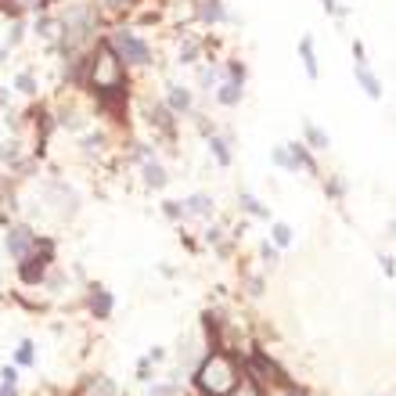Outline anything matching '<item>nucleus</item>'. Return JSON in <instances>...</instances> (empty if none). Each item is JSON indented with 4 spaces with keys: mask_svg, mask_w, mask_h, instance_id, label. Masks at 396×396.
<instances>
[{
    "mask_svg": "<svg viewBox=\"0 0 396 396\" xmlns=\"http://www.w3.org/2000/svg\"><path fill=\"white\" fill-rule=\"evenodd\" d=\"M238 364L223 353H213L202 368H198V389L205 396H231L238 389Z\"/></svg>",
    "mask_w": 396,
    "mask_h": 396,
    "instance_id": "obj_1",
    "label": "nucleus"
},
{
    "mask_svg": "<svg viewBox=\"0 0 396 396\" xmlns=\"http://www.w3.org/2000/svg\"><path fill=\"white\" fill-rule=\"evenodd\" d=\"M90 33H94V8L87 4L69 8V15L62 18V50L73 54L83 40H90Z\"/></svg>",
    "mask_w": 396,
    "mask_h": 396,
    "instance_id": "obj_2",
    "label": "nucleus"
},
{
    "mask_svg": "<svg viewBox=\"0 0 396 396\" xmlns=\"http://www.w3.org/2000/svg\"><path fill=\"white\" fill-rule=\"evenodd\" d=\"M108 43H112V50H116L123 62H134V65H148V62H151V47H148L141 36L127 33V29H116Z\"/></svg>",
    "mask_w": 396,
    "mask_h": 396,
    "instance_id": "obj_3",
    "label": "nucleus"
},
{
    "mask_svg": "<svg viewBox=\"0 0 396 396\" xmlns=\"http://www.w3.org/2000/svg\"><path fill=\"white\" fill-rule=\"evenodd\" d=\"M353 73H357V80H360V87L368 90V97H382V83H378V76L368 69V62L364 58H357V65H353Z\"/></svg>",
    "mask_w": 396,
    "mask_h": 396,
    "instance_id": "obj_4",
    "label": "nucleus"
},
{
    "mask_svg": "<svg viewBox=\"0 0 396 396\" xmlns=\"http://www.w3.org/2000/svg\"><path fill=\"white\" fill-rule=\"evenodd\" d=\"M29 249H33V235H29L26 228H15V231L8 235V252L22 259V256H29Z\"/></svg>",
    "mask_w": 396,
    "mask_h": 396,
    "instance_id": "obj_5",
    "label": "nucleus"
},
{
    "mask_svg": "<svg viewBox=\"0 0 396 396\" xmlns=\"http://www.w3.org/2000/svg\"><path fill=\"white\" fill-rule=\"evenodd\" d=\"M198 18L202 22H223L231 15H228V8H223V0H198Z\"/></svg>",
    "mask_w": 396,
    "mask_h": 396,
    "instance_id": "obj_6",
    "label": "nucleus"
},
{
    "mask_svg": "<svg viewBox=\"0 0 396 396\" xmlns=\"http://www.w3.org/2000/svg\"><path fill=\"white\" fill-rule=\"evenodd\" d=\"M289 148V155H292V162H296V169L303 166L306 173H317V162L310 159V151H306V144H285Z\"/></svg>",
    "mask_w": 396,
    "mask_h": 396,
    "instance_id": "obj_7",
    "label": "nucleus"
},
{
    "mask_svg": "<svg viewBox=\"0 0 396 396\" xmlns=\"http://www.w3.org/2000/svg\"><path fill=\"white\" fill-rule=\"evenodd\" d=\"M299 54H303V65H306V76L310 80H317V54H314V40L310 36H303V43H299Z\"/></svg>",
    "mask_w": 396,
    "mask_h": 396,
    "instance_id": "obj_8",
    "label": "nucleus"
},
{
    "mask_svg": "<svg viewBox=\"0 0 396 396\" xmlns=\"http://www.w3.org/2000/svg\"><path fill=\"white\" fill-rule=\"evenodd\" d=\"M169 108H173V112H188L191 108V90L188 87H169Z\"/></svg>",
    "mask_w": 396,
    "mask_h": 396,
    "instance_id": "obj_9",
    "label": "nucleus"
},
{
    "mask_svg": "<svg viewBox=\"0 0 396 396\" xmlns=\"http://www.w3.org/2000/svg\"><path fill=\"white\" fill-rule=\"evenodd\" d=\"M216 101H220V105H238V101H242V83H223V87L216 90Z\"/></svg>",
    "mask_w": 396,
    "mask_h": 396,
    "instance_id": "obj_10",
    "label": "nucleus"
},
{
    "mask_svg": "<svg viewBox=\"0 0 396 396\" xmlns=\"http://www.w3.org/2000/svg\"><path fill=\"white\" fill-rule=\"evenodd\" d=\"M144 181H148L151 188H162V184H166V169H162L159 162H144Z\"/></svg>",
    "mask_w": 396,
    "mask_h": 396,
    "instance_id": "obj_11",
    "label": "nucleus"
},
{
    "mask_svg": "<svg viewBox=\"0 0 396 396\" xmlns=\"http://www.w3.org/2000/svg\"><path fill=\"white\" fill-rule=\"evenodd\" d=\"M213 209V198H205V195H195V198H188V213H195V216H205Z\"/></svg>",
    "mask_w": 396,
    "mask_h": 396,
    "instance_id": "obj_12",
    "label": "nucleus"
},
{
    "mask_svg": "<svg viewBox=\"0 0 396 396\" xmlns=\"http://www.w3.org/2000/svg\"><path fill=\"white\" fill-rule=\"evenodd\" d=\"M209 148H213V155H216V162H220V166H231V151H228V144H223L220 137H213V141H209Z\"/></svg>",
    "mask_w": 396,
    "mask_h": 396,
    "instance_id": "obj_13",
    "label": "nucleus"
},
{
    "mask_svg": "<svg viewBox=\"0 0 396 396\" xmlns=\"http://www.w3.org/2000/svg\"><path fill=\"white\" fill-rule=\"evenodd\" d=\"M303 127H306V137H310V144H314V148H328V134H324V130H317L310 119H306Z\"/></svg>",
    "mask_w": 396,
    "mask_h": 396,
    "instance_id": "obj_14",
    "label": "nucleus"
},
{
    "mask_svg": "<svg viewBox=\"0 0 396 396\" xmlns=\"http://www.w3.org/2000/svg\"><path fill=\"white\" fill-rule=\"evenodd\" d=\"M43 263L47 259H29V267H22V281H36L43 274Z\"/></svg>",
    "mask_w": 396,
    "mask_h": 396,
    "instance_id": "obj_15",
    "label": "nucleus"
},
{
    "mask_svg": "<svg viewBox=\"0 0 396 396\" xmlns=\"http://www.w3.org/2000/svg\"><path fill=\"white\" fill-rule=\"evenodd\" d=\"M87 392H90V396H112V392H116V389H112V382L97 378V382H90V385H87Z\"/></svg>",
    "mask_w": 396,
    "mask_h": 396,
    "instance_id": "obj_16",
    "label": "nucleus"
},
{
    "mask_svg": "<svg viewBox=\"0 0 396 396\" xmlns=\"http://www.w3.org/2000/svg\"><path fill=\"white\" fill-rule=\"evenodd\" d=\"M274 162H277L281 169H296V162H292L289 148H274Z\"/></svg>",
    "mask_w": 396,
    "mask_h": 396,
    "instance_id": "obj_17",
    "label": "nucleus"
},
{
    "mask_svg": "<svg viewBox=\"0 0 396 396\" xmlns=\"http://www.w3.org/2000/svg\"><path fill=\"white\" fill-rule=\"evenodd\" d=\"M90 306H94V314H108V310H112V299H108V292H97Z\"/></svg>",
    "mask_w": 396,
    "mask_h": 396,
    "instance_id": "obj_18",
    "label": "nucleus"
},
{
    "mask_svg": "<svg viewBox=\"0 0 396 396\" xmlns=\"http://www.w3.org/2000/svg\"><path fill=\"white\" fill-rule=\"evenodd\" d=\"M274 242H277V245H289V242H292V231L285 228V223H277V228H274Z\"/></svg>",
    "mask_w": 396,
    "mask_h": 396,
    "instance_id": "obj_19",
    "label": "nucleus"
},
{
    "mask_svg": "<svg viewBox=\"0 0 396 396\" xmlns=\"http://www.w3.org/2000/svg\"><path fill=\"white\" fill-rule=\"evenodd\" d=\"M242 205H245L249 213H256V216H267V209H263V205H259L252 195H242Z\"/></svg>",
    "mask_w": 396,
    "mask_h": 396,
    "instance_id": "obj_20",
    "label": "nucleus"
},
{
    "mask_svg": "<svg viewBox=\"0 0 396 396\" xmlns=\"http://www.w3.org/2000/svg\"><path fill=\"white\" fill-rule=\"evenodd\" d=\"M195 54H198V43H195V40H188V43L181 47V62H195Z\"/></svg>",
    "mask_w": 396,
    "mask_h": 396,
    "instance_id": "obj_21",
    "label": "nucleus"
},
{
    "mask_svg": "<svg viewBox=\"0 0 396 396\" xmlns=\"http://www.w3.org/2000/svg\"><path fill=\"white\" fill-rule=\"evenodd\" d=\"M15 87H18V90H26V94H33V90H36V83H33V76H29V73H22V76L15 80Z\"/></svg>",
    "mask_w": 396,
    "mask_h": 396,
    "instance_id": "obj_22",
    "label": "nucleus"
},
{
    "mask_svg": "<svg viewBox=\"0 0 396 396\" xmlns=\"http://www.w3.org/2000/svg\"><path fill=\"white\" fill-rule=\"evenodd\" d=\"M43 8V0H4V8Z\"/></svg>",
    "mask_w": 396,
    "mask_h": 396,
    "instance_id": "obj_23",
    "label": "nucleus"
},
{
    "mask_svg": "<svg viewBox=\"0 0 396 396\" xmlns=\"http://www.w3.org/2000/svg\"><path fill=\"white\" fill-rule=\"evenodd\" d=\"M231 83H245V65L231 62Z\"/></svg>",
    "mask_w": 396,
    "mask_h": 396,
    "instance_id": "obj_24",
    "label": "nucleus"
},
{
    "mask_svg": "<svg viewBox=\"0 0 396 396\" xmlns=\"http://www.w3.org/2000/svg\"><path fill=\"white\" fill-rule=\"evenodd\" d=\"M29 360H33V346L22 343V350H18V364H29Z\"/></svg>",
    "mask_w": 396,
    "mask_h": 396,
    "instance_id": "obj_25",
    "label": "nucleus"
},
{
    "mask_svg": "<svg viewBox=\"0 0 396 396\" xmlns=\"http://www.w3.org/2000/svg\"><path fill=\"white\" fill-rule=\"evenodd\" d=\"M321 4H324V11H328V15H343V8H338L335 0H321Z\"/></svg>",
    "mask_w": 396,
    "mask_h": 396,
    "instance_id": "obj_26",
    "label": "nucleus"
},
{
    "mask_svg": "<svg viewBox=\"0 0 396 396\" xmlns=\"http://www.w3.org/2000/svg\"><path fill=\"white\" fill-rule=\"evenodd\" d=\"M130 0H105V8H112V11H119V8H127Z\"/></svg>",
    "mask_w": 396,
    "mask_h": 396,
    "instance_id": "obj_27",
    "label": "nucleus"
},
{
    "mask_svg": "<svg viewBox=\"0 0 396 396\" xmlns=\"http://www.w3.org/2000/svg\"><path fill=\"white\" fill-rule=\"evenodd\" d=\"M0 396H18L15 392V382H4V392H0Z\"/></svg>",
    "mask_w": 396,
    "mask_h": 396,
    "instance_id": "obj_28",
    "label": "nucleus"
},
{
    "mask_svg": "<svg viewBox=\"0 0 396 396\" xmlns=\"http://www.w3.org/2000/svg\"><path fill=\"white\" fill-rule=\"evenodd\" d=\"M151 396H177V389H155Z\"/></svg>",
    "mask_w": 396,
    "mask_h": 396,
    "instance_id": "obj_29",
    "label": "nucleus"
},
{
    "mask_svg": "<svg viewBox=\"0 0 396 396\" xmlns=\"http://www.w3.org/2000/svg\"><path fill=\"white\" fill-rule=\"evenodd\" d=\"M242 396H259V389H252V385H245V392Z\"/></svg>",
    "mask_w": 396,
    "mask_h": 396,
    "instance_id": "obj_30",
    "label": "nucleus"
}]
</instances>
